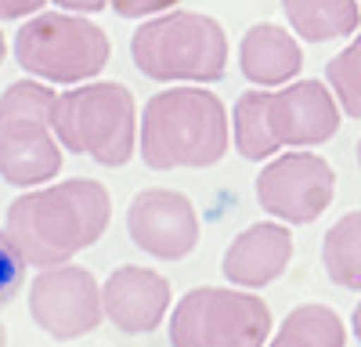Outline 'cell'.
Listing matches in <instances>:
<instances>
[{
	"label": "cell",
	"mask_w": 361,
	"mask_h": 347,
	"mask_svg": "<svg viewBox=\"0 0 361 347\" xmlns=\"http://www.w3.org/2000/svg\"><path fill=\"white\" fill-rule=\"evenodd\" d=\"M267 112L275 138L286 149H314L336 138L343 109L325 80H293L286 87L267 91Z\"/></svg>",
	"instance_id": "cell-11"
},
{
	"label": "cell",
	"mask_w": 361,
	"mask_h": 347,
	"mask_svg": "<svg viewBox=\"0 0 361 347\" xmlns=\"http://www.w3.org/2000/svg\"><path fill=\"white\" fill-rule=\"evenodd\" d=\"M25 282V257L11 243L8 231H0V308H8Z\"/></svg>",
	"instance_id": "cell-20"
},
{
	"label": "cell",
	"mask_w": 361,
	"mask_h": 347,
	"mask_svg": "<svg viewBox=\"0 0 361 347\" xmlns=\"http://www.w3.org/2000/svg\"><path fill=\"white\" fill-rule=\"evenodd\" d=\"M238 69L257 87H286L304 69V51L279 22H257L238 44Z\"/></svg>",
	"instance_id": "cell-14"
},
{
	"label": "cell",
	"mask_w": 361,
	"mask_h": 347,
	"mask_svg": "<svg viewBox=\"0 0 361 347\" xmlns=\"http://www.w3.org/2000/svg\"><path fill=\"white\" fill-rule=\"evenodd\" d=\"M4 54H8V40H4V33H0V66H4Z\"/></svg>",
	"instance_id": "cell-25"
},
{
	"label": "cell",
	"mask_w": 361,
	"mask_h": 347,
	"mask_svg": "<svg viewBox=\"0 0 361 347\" xmlns=\"http://www.w3.org/2000/svg\"><path fill=\"white\" fill-rule=\"evenodd\" d=\"M350 333H354V340L361 343V300H357V308H354V315H350Z\"/></svg>",
	"instance_id": "cell-24"
},
{
	"label": "cell",
	"mask_w": 361,
	"mask_h": 347,
	"mask_svg": "<svg viewBox=\"0 0 361 347\" xmlns=\"http://www.w3.org/2000/svg\"><path fill=\"white\" fill-rule=\"evenodd\" d=\"M130 243L156 260H185L199 246V214L185 192L141 188L127 207Z\"/></svg>",
	"instance_id": "cell-10"
},
{
	"label": "cell",
	"mask_w": 361,
	"mask_h": 347,
	"mask_svg": "<svg viewBox=\"0 0 361 347\" xmlns=\"http://www.w3.org/2000/svg\"><path fill=\"white\" fill-rule=\"evenodd\" d=\"M29 318L58 343L94 333L105 318L98 279L80 264L40 268V275L29 282Z\"/></svg>",
	"instance_id": "cell-8"
},
{
	"label": "cell",
	"mask_w": 361,
	"mask_h": 347,
	"mask_svg": "<svg viewBox=\"0 0 361 347\" xmlns=\"http://www.w3.org/2000/svg\"><path fill=\"white\" fill-rule=\"evenodd\" d=\"M47 0H0V22H11V18H29L37 15Z\"/></svg>",
	"instance_id": "cell-22"
},
{
	"label": "cell",
	"mask_w": 361,
	"mask_h": 347,
	"mask_svg": "<svg viewBox=\"0 0 361 347\" xmlns=\"http://www.w3.org/2000/svg\"><path fill=\"white\" fill-rule=\"evenodd\" d=\"M267 347H347V326L329 304L293 308Z\"/></svg>",
	"instance_id": "cell-17"
},
{
	"label": "cell",
	"mask_w": 361,
	"mask_h": 347,
	"mask_svg": "<svg viewBox=\"0 0 361 347\" xmlns=\"http://www.w3.org/2000/svg\"><path fill=\"white\" fill-rule=\"evenodd\" d=\"M289 29L311 44H329L357 33L361 0H282Z\"/></svg>",
	"instance_id": "cell-15"
},
{
	"label": "cell",
	"mask_w": 361,
	"mask_h": 347,
	"mask_svg": "<svg viewBox=\"0 0 361 347\" xmlns=\"http://www.w3.org/2000/svg\"><path fill=\"white\" fill-rule=\"evenodd\" d=\"M109 188L94 178H73L18 195L4 214V231L29 268H54L94 246L109 231Z\"/></svg>",
	"instance_id": "cell-1"
},
{
	"label": "cell",
	"mask_w": 361,
	"mask_h": 347,
	"mask_svg": "<svg viewBox=\"0 0 361 347\" xmlns=\"http://www.w3.org/2000/svg\"><path fill=\"white\" fill-rule=\"evenodd\" d=\"M322 268L333 286L361 293V210H347L322 239Z\"/></svg>",
	"instance_id": "cell-18"
},
{
	"label": "cell",
	"mask_w": 361,
	"mask_h": 347,
	"mask_svg": "<svg viewBox=\"0 0 361 347\" xmlns=\"http://www.w3.org/2000/svg\"><path fill=\"white\" fill-rule=\"evenodd\" d=\"M325 83L336 95L343 116L361 120V33H354V40L325 62Z\"/></svg>",
	"instance_id": "cell-19"
},
{
	"label": "cell",
	"mask_w": 361,
	"mask_h": 347,
	"mask_svg": "<svg viewBox=\"0 0 361 347\" xmlns=\"http://www.w3.org/2000/svg\"><path fill=\"white\" fill-rule=\"evenodd\" d=\"M0 347H8V326L0 322Z\"/></svg>",
	"instance_id": "cell-26"
},
{
	"label": "cell",
	"mask_w": 361,
	"mask_h": 347,
	"mask_svg": "<svg viewBox=\"0 0 361 347\" xmlns=\"http://www.w3.org/2000/svg\"><path fill=\"white\" fill-rule=\"evenodd\" d=\"M336 195V170L318 152H282L257 178V202L275 221L311 224Z\"/></svg>",
	"instance_id": "cell-9"
},
{
	"label": "cell",
	"mask_w": 361,
	"mask_h": 347,
	"mask_svg": "<svg viewBox=\"0 0 361 347\" xmlns=\"http://www.w3.org/2000/svg\"><path fill=\"white\" fill-rule=\"evenodd\" d=\"M271 308L243 286H195L173 304L170 347H267Z\"/></svg>",
	"instance_id": "cell-7"
},
{
	"label": "cell",
	"mask_w": 361,
	"mask_h": 347,
	"mask_svg": "<svg viewBox=\"0 0 361 347\" xmlns=\"http://www.w3.org/2000/svg\"><path fill=\"white\" fill-rule=\"evenodd\" d=\"M54 4L66 11H76V15H94V11L109 8V0H54Z\"/></svg>",
	"instance_id": "cell-23"
},
{
	"label": "cell",
	"mask_w": 361,
	"mask_h": 347,
	"mask_svg": "<svg viewBox=\"0 0 361 347\" xmlns=\"http://www.w3.org/2000/svg\"><path fill=\"white\" fill-rule=\"evenodd\" d=\"M231 141H235V152L250 163H260V159L275 156L282 149L279 138H275V127H271L267 87L238 95V102L231 109Z\"/></svg>",
	"instance_id": "cell-16"
},
{
	"label": "cell",
	"mask_w": 361,
	"mask_h": 347,
	"mask_svg": "<svg viewBox=\"0 0 361 347\" xmlns=\"http://www.w3.org/2000/svg\"><path fill=\"white\" fill-rule=\"evenodd\" d=\"M293 260V231L286 221H260L243 228L224 250L221 272L231 286L264 289L286 275Z\"/></svg>",
	"instance_id": "cell-13"
},
{
	"label": "cell",
	"mask_w": 361,
	"mask_h": 347,
	"mask_svg": "<svg viewBox=\"0 0 361 347\" xmlns=\"http://www.w3.org/2000/svg\"><path fill=\"white\" fill-rule=\"evenodd\" d=\"M51 127L73 156H87L102 166H127L137 156V102L127 83L87 80L54 98Z\"/></svg>",
	"instance_id": "cell-4"
},
{
	"label": "cell",
	"mask_w": 361,
	"mask_h": 347,
	"mask_svg": "<svg viewBox=\"0 0 361 347\" xmlns=\"http://www.w3.org/2000/svg\"><path fill=\"white\" fill-rule=\"evenodd\" d=\"M130 58L156 83H217L228 73V37L214 15L163 11L134 29Z\"/></svg>",
	"instance_id": "cell-3"
},
{
	"label": "cell",
	"mask_w": 361,
	"mask_h": 347,
	"mask_svg": "<svg viewBox=\"0 0 361 347\" xmlns=\"http://www.w3.org/2000/svg\"><path fill=\"white\" fill-rule=\"evenodd\" d=\"M228 149V109L202 83H173L145 102L137 127V156L148 170H206L217 166Z\"/></svg>",
	"instance_id": "cell-2"
},
{
	"label": "cell",
	"mask_w": 361,
	"mask_h": 347,
	"mask_svg": "<svg viewBox=\"0 0 361 347\" xmlns=\"http://www.w3.org/2000/svg\"><path fill=\"white\" fill-rule=\"evenodd\" d=\"M170 282L166 275L141 268V264H123L102 282V304L105 318L127 336H145L163 326L170 311Z\"/></svg>",
	"instance_id": "cell-12"
},
{
	"label": "cell",
	"mask_w": 361,
	"mask_h": 347,
	"mask_svg": "<svg viewBox=\"0 0 361 347\" xmlns=\"http://www.w3.org/2000/svg\"><path fill=\"white\" fill-rule=\"evenodd\" d=\"M354 156H357V170H361V138H357V149H354Z\"/></svg>",
	"instance_id": "cell-27"
},
{
	"label": "cell",
	"mask_w": 361,
	"mask_h": 347,
	"mask_svg": "<svg viewBox=\"0 0 361 347\" xmlns=\"http://www.w3.org/2000/svg\"><path fill=\"white\" fill-rule=\"evenodd\" d=\"M109 33L76 11H37L15 33L18 66L44 83H87L109 66Z\"/></svg>",
	"instance_id": "cell-6"
},
{
	"label": "cell",
	"mask_w": 361,
	"mask_h": 347,
	"mask_svg": "<svg viewBox=\"0 0 361 347\" xmlns=\"http://www.w3.org/2000/svg\"><path fill=\"white\" fill-rule=\"evenodd\" d=\"M180 0H109V8L119 18H152L163 11H173Z\"/></svg>",
	"instance_id": "cell-21"
},
{
	"label": "cell",
	"mask_w": 361,
	"mask_h": 347,
	"mask_svg": "<svg viewBox=\"0 0 361 347\" xmlns=\"http://www.w3.org/2000/svg\"><path fill=\"white\" fill-rule=\"evenodd\" d=\"M54 91L44 80H15L0 95V178L15 188L54 181L66 149L51 127Z\"/></svg>",
	"instance_id": "cell-5"
}]
</instances>
